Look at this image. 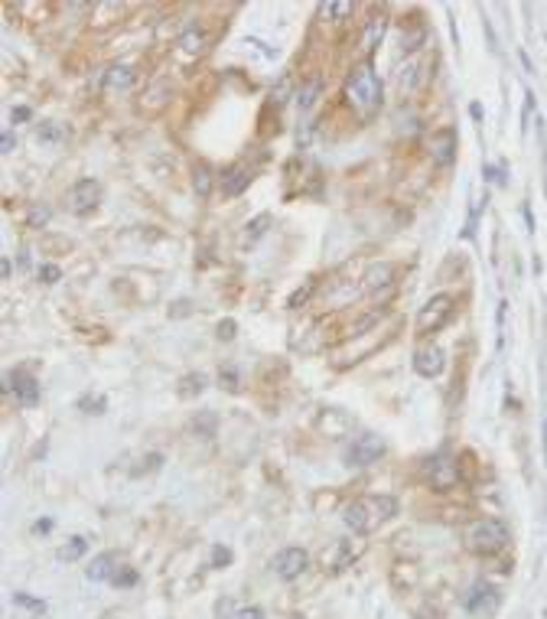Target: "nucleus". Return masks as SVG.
<instances>
[{
  "label": "nucleus",
  "instance_id": "nucleus-1",
  "mask_svg": "<svg viewBox=\"0 0 547 619\" xmlns=\"http://www.w3.org/2000/svg\"><path fill=\"white\" fill-rule=\"evenodd\" d=\"M394 515H398V499H394V495H359V499H352V502L346 505V512H342L346 525L352 528L355 534L375 531L381 522L394 519Z\"/></svg>",
  "mask_w": 547,
  "mask_h": 619
},
{
  "label": "nucleus",
  "instance_id": "nucleus-2",
  "mask_svg": "<svg viewBox=\"0 0 547 619\" xmlns=\"http://www.w3.org/2000/svg\"><path fill=\"white\" fill-rule=\"evenodd\" d=\"M346 98L355 108L359 117H375V111L381 108V78L371 69L368 62L365 65H355L346 78Z\"/></svg>",
  "mask_w": 547,
  "mask_h": 619
},
{
  "label": "nucleus",
  "instance_id": "nucleus-3",
  "mask_svg": "<svg viewBox=\"0 0 547 619\" xmlns=\"http://www.w3.org/2000/svg\"><path fill=\"white\" fill-rule=\"evenodd\" d=\"M511 541V531L509 525L501 519H479L469 525V531H466V548L472 551V554H499L505 544Z\"/></svg>",
  "mask_w": 547,
  "mask_h": 619
},
{
  "label": "nucleus",
  "instance_id": "nucleus-4",
  "mask_svg": "<svg viewBox=\"0 0 547 619\" xmlns=\"http://www.w3.org/2000/svg\"><path fill=\"white\" fill-rule=\"evenodd\" d=\"M453 313H456V300L450 294L430 297V300L420 307V313H417V333L420 336L437 333V329H443V326L453 319Z\"/></svg>",
  "mask_w": 547,
  "mask_h": 619
},
{
  "label": "nucleus",
  "instance_id": "nucleus-5",
  "mask_svg": "<svg viewBox=\"0 0 547 619\" xmlns=\"http://www.w3.org/2000/svg\"><path fill=\"white\" fill-rule=\"evenodd\" d=\"M385 450H388L385 437H378V433H359L346 450V463L349 466H371L385 457Z\"/></svg>",
  "mask_w": 547,
  "mask_h": 619
},
{
  "label": "nucleus",
  "instance_id": "nucleus-6",
  "mask_svg": "<svg viewBox=\"0 0 547 619\" xmlns=\"http://www.w3.org/2000/svg\"><path fill=\"white\" fill-rule=\"evenodd\" d=\"M424 476L437 492H447V489H453L456 480H460V466L453 463L450 453H437V457H430L424 463Z\"/></svg>",
  "mask_w": 547,
  "mask_h": 619
},
{
  "label": "nucleus",
  "instance_id": "nucleus-7",
  "mask_svg": "<svg viewBox=\"0 0 547 619\" xmlns=\"http://www.w3.org/2000/svg\"><path fill=\"white\" fill-rule=\"evenodd\" d=\"M98 199H101L98 179H78V183H72L69 196H65V206H69V212H75V216H88V212L98 206Z\"/></svg>",
  "mask_w": 547,
  "mask_h": 619
},
{
  "label": "nucleus",
  "instance_id": "nucleus-8",
  "mask_svg": "<svg viewBox=\"0 0 547 619\" xmlns=\"http://www.w3.org/2000/svg\"><path fill=\"white\" fill-rule=\"evenodd\" d=\"M307 567H309V554L303 548H284L270 561V571L277 573L280 581H297Z\"/></svg>",
  "mask_w": 547,
  "mask_h": 619
},
{
  "label": "nucleus",
  "instance_id": "nucleus-9",
  "mask_svg": "<svg viewBox=\"0 0 547 619\" xmlns=\"http://www.w3.org/2000/svg\"><path fill=\"white\" fill-rule=\"evenodd\" d=\"M7 391H14L16 401L26 404V408H33V404H39V381L33 379L30 371L16 369V371H7Z\"/></svg>",
  "mask_w": 547,
  "mask_h": 619
},
{
  "label": "nucleus",
  "instance_id": "nucleus-10",
  "mask_svg": "<svg viewBox=\"0 0 547 619\" xmlns=\"http://www.w3.org/2000/svg\"><path fill=\"white\" fill-rule=\"evenodd\" d=\"M251 179H255V173H251V166L248 163H235L231 170H225V176H222V193L225 196H241L251 186Z\"/></svg>",
  "mask_w": 547,
  "mask_h": 619
},
{
  "label": "nucleus",
  "instance_id": "nucleus-11",
  "mask_svg": "<svg viewBox=\"0 0 547 619\" xmlns=\"http://www.w3.org/2000/svg\"><path fill=\"white\" fill-rule=\"evenodd\" d=\"M430 157H433V163H437V166H450V163H453V157H456V131H453V127L433 134Z\"/></svg>",
  "mask_w": 547,
  "mask_h": 619
},
{
  "label": "nucleus",
  "instance_id": "nucleus-12",
  "mask_svg": "<svg viewBox=\"0 0 547 619\" xmlns=\"http://www.w3.org/2000/svg\"><path fill=\"white\" fill-rule=\"evenodd\" d=\"M495 603H499V593H495V587H489V583H476L469 593L462 596V606H466L469 613L495 610Z\"/></svg>",
  "mask_w": 547,
  "mask_h": 619
},
{
  "label": "nucleus",
  "instance_id": "nucleus-13",
  "mask_svg": "<svg viewBox=\"0 0 547 619\" xmlns=\"http://www.w3.org/2000/svg\"><path fill=\"white\" fill-rule=\"evenodd\" d=\"M443 349H437V346H427V349H420L414 356V369H417V375H424V379H437L440 371H443Z\"/></svg>",
  "mask_w": 547,
  "mask_h": 619
},
{
  "label": "nucleus",
  "instance_id": "nucleus-14",
  "mask_svg": "<svg viewBox=\"0 0 547 619\" xmlns=\"http://www.w3.org/2000/svg\"><path fill=\"white\" fill-rule=\"evenodd\" d=\"M117 567H121V554L117 551H105V554L95 557L85 573H88V581H111L117 573Z\"/></svg>",
  "mask_w": 547,
  "mask_h": 619
},
{
  "label": "nucleus",
  "instance_id": "nucleus-15",
  "mask_svg": "<svg viewBox=\"0 0 547 619\" xmlns=\"http://www.w3.org/2000/svg\"><path fill=\"white\" fill-rule=\"evenodd\" d=\"M134 78H137L134 65H127V62H117V65H111V69L105 72V85H108L111 92H124V88L134 85Z\"/></svg>",
  "mask_w": 547,
  "mask_h": 619
},
{
  "label": "nucleus",
  "instance_id": "nucleus-16",
  "mask_svg": "<svg viewBox=\"0 0 547 619\" xmlns=\"http://www.w3.org/2000/svg\"><path fill=\"white\" fill-rule=\"evenodd\" d=\"M394 280V264L381 261V264H371L368 274H365V287L368 290H378V287H388Z\"/></svg>",
  "mask_w": 547,
  "mask_h": 619
},
{
  "label": "nucleus",
  "instance_id": "nucleus-17",
  "mask_svg": "<svg viewBox=\"0 0 547 619\" xmlns=\"http://www.w3.org/2000/svg\"><path fill=\"white\" fill-rule=\"evenodd\" d=\"M179 46H183L186 53H202V46H206V33L199 30V23L186 26L183 36H179Z\"/></svg>",
  "mask_w": 547,
  "mask_h": 619
},
{
  "label": "nucleus",
  "instance_id": "nucleus-18",
  "mask_svg": "<svg viewBox=\"0 0 547 619\" xmlns=\"http://www.w3.org/2000/svg\"><path fill=\"white\" fill-rule=\"evenodd\" d=\"M202 388H206V379L193 371V375H186V379L176 385V395L179 398H193V395H202Z\"/></svg>",
  "mask_w": 547,
  "mask_h": 619
},
{
  "label": "nucleus",
  "instance_id": "nucleus-19",
  "mask_svg": "<svg viewBox=\"0 0 547 619\" xmlns=\"http://www.w3.org/2000/svg\"><path fill=\"white\" fill-rule=\"evenodd\" d=\"M85 551H88L85 538H72L69 544H62L59 548V561H78V557H85Z\"/></svg>",
  "mask_w": 547,
  "mask_h": 619
},
{
  "label": "nucleus",
  "instance_id": "nucleus-20",
  "mask_svg": "<svg viewBox=\"0 0 547 619\" xmlns=\"http://www.w3.org/2000/svg\"><path fill=\"white\" fill-rule=\"evenodd\" d=\"M319 88H323V82H319V78H313V82H309V85L303 88L300 95H297V105H300V111H309V108H313V101H317Z\"/></svg>",
  "mask_w": 547,
  "mask_h": 619
},
{
  "label": "nucleus",
  "instance_id": "nucleus-21",
  "mask_svg": "<svg viewBox=\"0 0 547 619\" xmlns=\"http://www.w3.org/2000/svg\"><path fill=\"white\" fill-rule=\"evenodd\" d=\"M385 33V16H375L371 20V26H368V36H365V53H375V43H378V36Z\"/></svg>",
  "mask_w": 547,
  "mask_h": 619
},
{
  "label": "nucleus",
  "instance_id": "nucleus-22",
  "mask_svg": "<svg viewBox=\"0 0 547 619\" xmlns=\"http://www.w3.org/2000/svg\"><path fill=\"white\" fill-rule=\"evenodd\" d=\"M208 189H212V170H208L206 163H199V170H196V193L206 199Z\"/></svg>",
  "mask_w": 547,
  "mask_h": 619
},
{
  "label": "nucleus",
  "instance_id": "nucleus-23",
  "mask_svg": "<svg viewBox=\"0 0 547 619\" xmlns=\"http://www.w3.org/2000/svg\"><path fill=\"white\" fill-rule=\"evenodd\" d=\"M78 408L85 411V414H105V408H108V401L101 395H85L82 401H78Z\"/></svg>",
  "mask_w": 547,
  "mask_h": 619
},
{
  "label": "nucleus",
  "instance_id": "nucleus-24",
  "mask_svg": "<svg viewBox=\"0 0 547 619\" xmlns=\"http://www.w3.org/2000/svg\"><path fill=\"white\" fill-rule=\"evenodd\" d=\"M313 287H317V280L309 277L307 284L300 287V290H293V297H290V300H287V307H290V310H297V307H300V303H307V300H309V294H313Z\"/></svg>",
  "mask_w": 547,
  "mask_h": 619
},
{
  "label": "nucleus",
  "instance_id": "nucleus-25",
  "mask_svg": "<svg viewBox=\"0 0 547 619\" xmlns=\"http://www.w3.org/2000/svg\"><path fill=\"white\" fill-rule=\"evenodd\" d=\"M111 583H115V587H134V583H137V571H131V567H117V573L115 577H111Z\"/></svg>",
  "mask_w": 547,
  "mask_h": 619
},
{
  "label": "nucleus",
  "instance_id": "nucleus-26",
  "mask_svg": "<svg viewBox=\"0 0 547 619\" xmlns=\"http://www.w3.org/2000/svg\"><path fill=\"white\" fill-rule=\"evenodd\" d=\"M140 463H144V466H137V470H134V476H144V472H156V470L163 466V453H147Z\"/></svg>",
  "mask_w": 547,
  "mask_h": 619
},
{
  "label": "nucleus",
  "instance_id": "nucleus-27",
  "mask_svg": "<svg viewBox=\"0 0 547 619\" xmlns=\"http://www.w3.org/2000/svg\"><path fill=\"white\" fill-rule=\"evenodd\" d=\"M193 427L202 433V437H216V414H212V411H206L202 418H196Z\"/></svg>",
  "mask_w": 547,
  "mask_h": 619
},
{
  "label": "nucleus",
  "instance_id": "nucleus-28",
  "mask_svg": "<svg viewBox=\"0 0 547 619\" xmlns=\"http://www.w3.org/2000/svg\"><path fill=\"white\" fill-rule=\"evenodd\" d=\"M218 381H222V388H228V391H238V371H235V365L218 371Z\"/></svg>",
  "mask_w": 547,
  "mask_h": 619
},
{
  "label": "nucleus",
  "instance_id": "nucleus-29",
  "mask_svg": "<svg viewBox=\"0 0 547 619\" xmlns=\"http://www.w3.org/2000/svg\"><path fill=\"white\" fill-rule=\"evenodd\" d=\"M267 225H270V216H267V212H264V216H257L255 222H248V238H261Z\"/></svg>",
  "mask_w": 547,
  "mask_h": 619
},
{
  "label": "nucleus",
  "instance_id": "nucleus-30",
  "mask_svg": "<svg viewBox=\"0 0 547 619\" xmlns=\"http://www.w3.org/2000/svg\"><path fill=\"white\" fill-rule=\"evenodd\" d=\"M235 333H238V323H235V319H222V323L216 326V336L218 339H225V342L235 339Z\"/></svg>",
  "mask_w": 547,
  "mask_h": 619
},
{
  "label": "nucleus",
  "instance_id": "nucleus-31",
  "mask_svg": "<svg viewBox=\"0 0 547 619\" xmlns=\"http://www.w3.org/2000/svg\"><path fill=\"white\" fill-rule=\"evenodd\" d=\"M59 277H62V268H55V264H43V268H39V280H43V284H55Z\"/></svg>",
  "mask_w": 547,
  "mask_h": 619
},
{
  "label": "nucleus",
  "instance_id": "nucleus-32",
  "mask_svg": "<svg viewBox=\"0 0 547 619\" xmlns=\"http://www.w3.org/2000/svg\"><path fill=\"white\" fill-rule=\"evenodd\" d=\"M225 564H231V551L222 548V544H216V548H212V567H225Z\"/></svg>",
  "mask_w": 547,
  "mask_h": 619
},
{
  "label": "nucleus",
  "instance_id": "nucleus-33",
  "mask_svg": "<svg viewBox=\"0 0 547 619\" xmlns=\"http://www.w3.org/2000/svg\"><path fill=\"white\" fill-rule=\"evenodd\" d=\"M62 127L59 124H43V127H39V140H62Z\"/></svg>",
  "mask_w": 547,
  "mask_h": 619
},
{
  "label": "nucleus",
  "instance_id": "nucleus-34",
  "mask_svg": "<svg viewBox=\"0 0 547 619\" xmlns=\"http://www.w3.org/2000/svg\"><path fill=\"white\" fill-rule=\"evenodd\" d=\"M290 85H293V78H290V75H284V82H280V85L274 88V105H284L287 95H290Z\"/></svg>",
  "mask_w": 547,
  "mask_h": 619
},
{
  "label": "nucleus",
  "instance_id": "nucleus-35",
  "mask_svg": "<svg viewBox=\"0 0 547 619\" xmlns=\"http://www.w3.org/2000/svg\"><path fill=\"white\" fill-rule=\"evenodd\" d=\"M49 222V209H43V206H36V209L30 212V228H43V225Z\"/></svg>",
  "mask_w": 547,
  "mask_h": 619
},
{
  "label": "nucleus",
  "instance_id": "nucleus-36",
  "mask_svg": "<svg viewBox=\"0 0 547 619\" xmlns=\"http://www.w3.org/2000/svg\"><path fill=\"white\" fill-rule=\"evenodd\" d=\"M14 600L20 606H30V610H46V603H43V600H33V596H26V593H16Z\"/></svg>",
  "mask_w": 547,
  "mask_h": 619
},
{
  "label": "nucleus",
  "instance_id": "nucleus-37",
  "mask_svg": "<svg viewBox=\"0 0 547 619\" xmlns=\"http://www.w3.org/2000/svg\"><path fill=\"white\" fill-rule=\"evenodd\" d=\"M323 10H329L332 16H349L355 7H352V4H329V7H323Z\"/></svg>",
  "mask_w": 547,
  "mask_h": 619
},
{
  "label": "nucleus",
  "instance_id": "nucleus-38",
  "mask_svg": "<svg viewBox=\"0 0 547 619\" xmlns=\"http://www.w3.org/2000/svg\"><path fill=\"white\" fill-rule=\"evenodd\" d=\"M30 117H33V111H30V108H14V115H10V121L16 124V121H30Z\"/></svg>",
  "mask_w": 547,
  "mask_h": 619
},
{
  "label": "nucleus",
  "instance_id": "nucleus-39",
  "mask_svg": "<svg viewBox=\"0 0 547 619\" xmlns=\"http://www.w3.org/2000/svg\"><path fill=\"white\" fill-rule=\"evenodd\" d=\"M238 619H264V613L257 610V606H251V610H241Z\"/></svg>",
  "mask_w": 547,
  "mask_h": 619
},
{
  "label": "nucleus",
  "instance_id": "nucleus-40",
  "mask_svg": "<svg viewBox=\"0 0 547 619\" xmlns=\"http://www.w3.org/2000/svg\"><path fill=\"white\" fill-rule=\"evenodd\" d=\"M10 150H14V134H4V154H10Z\"/></svg>",
  "mask_w": 547,
  "mask_h": 619
},
{
  "label": "nucleus",
  "instance_id": "nucleus-41",
  "mask_svg": "<svg viewBox=\"0 0 547 619\" xmlns=\"http://www.w3.org/2000/svg\"><path fill=\"white\" fill-rule=\"evenodd\" d=\"M33 528H36V531H49V528H53V522H49V519L46 522H36Z\"/></svg>",
  "mask_w": 547,
  "mask_h": 619
},
{
  "label": "nucleus",
  "instance_id": "nucleus-42",
  "mask_svg": "<svg viewBox=\"0 0 547 619\" xmlns=\"http://www.w3.org/2000/svg\"><path fill=\"white\" fill-rule=\"evenodd\" d=\"M544 447H547V420H544Z\"/></svg>",
  "mask_w": 547,
  "mask_h": 619
}]
</instances>
